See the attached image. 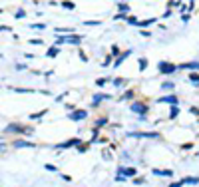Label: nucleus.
I'll use <instances>...</instances> for the list:
<instances>
[{
  "label": "nucleus",
  "mask_w": 199,
  "mask_h": 187,
  "mask_svg": "<svg viewBox=\"0 0 199 187\" xmlns=\"http://www.w3.org/2000/svg\"><path fill=\"white\" fill-rule=\"evenodd\" d=\"M62 44H74V46H80L82 44V36L80 34H68V36H60L56 40L54 46H62Z\"/></svg>",
  "instance_id": "1"
},
{
  "label": "nucleus",
  "mask_w": 199,
  "mask_h": 187,
  "mask_svg": "<svg viewBox=\"0 0 199 187\" xmlns=\"http://www.w3.org/2000/svg\"><path fill=\"white\" fill-rule=\"evenodd\" d=\"M157 68H159V72H161L163 76H171V74H175L177 70H179V66H177V64H171V62H159L157 64Z\"/></svg>",
  "instance_id": "2"
},
{
  "label": "nucleus",
  "mask_w": 199,
  "mask_h": 187,
  "mask_svg": "<svg viewBox=\"0 0 199 187\" xmlns=\"http://www.w3.org/2000/svg\"><path fill=\"white\" fill-rule=\"evenodd\" d=\"M129 108H132V112H133V113H139V116H145V113H147V105H145V104H141V101H133V104L129 105Z\"/></svg>",
  "instance_id": "3"
},
{
  "label": "nucleus",
  "mask_w": 199,
  "mask_h": 187,
  "mask_svg": "<svg viewBox=\"0 0 199 187\" xmlns=\"http://www.w3.org/2000/svg\"><path fill=\"white\" fill-rule=\"evenodd\" d=\"M86 116H88L86 109H76V112L70 113V120H74V121H78V120H86Z\"/></svg>",
  "instance_id": "4"
},
{
  "label": "nucleus",
  "mask_w": 199,
  "mask_h": 187,
  "mask_svg": "<svg viewBox=\"0 0 199 187\" xmlns=\"http://www.w3.org/2000/svg\"><path fill=\"white\" fill-rule=\"evenodd\" d=\"M129 135H133V137H153V139L159 137L157 131H151V133H147V131H135V133H129Z\"/></svg>",
  "instance_id": "5"
},
{
  "label": "nucleus",
  "mask_w": 199,
  "mask_h": 187,
  "mask_svg": "<svg viewBox=\"0 0 199 187\" xmlns=\"http://www.w3.org/2000/svg\"><path fill=\"white\" fill-rule=\"evenodd\" d=\"M159 104H171V105H177V96H161L157 97Z\"/></svg>",
  "instance_id": "6"
},
{
  "label": "nucleus",
  "mask_w": 199,
  "mask_h": 187,
  "mask_svg": "<svg viewBox=\"0 0 199 187\" xmlns=\"http://www.w3.org/2000/svg\"><path fill=\"white\" fill-rule=\"evenodd\" d=\"M128 56H132V50H125V52H121L120 54V56H117L116 58V62H113V66H121V64H124V60H125V58H128Z\"/></svg>",
  "instance_id": "7"
},
{
  "label": "nucleus",
  "mask_w": 199,
  "mask_h": 187,
  "mask_svg": "<svg viewBox=\"0 0 199 187\" xmlns=\"http://www.w3.org/2000/svg\"><path fill=\"white\" fill-rule=\"evenodd\" d=\"M120 175H124V177H133V175H135V169H133V167H120Z\"/></svg>",
  "instance_id": "8"
},
{
  "label": "nucleus",
  "mask_w": 199,
  "mask_h": 187,
  "mask_svg": "<svg viewBox=\"0 0 199 187\" xmlns=\"http://www.w3.org/2000/svg\"><path fill=\"white\" fill-rule=\"evenodd\" d=\"M179 68H185V70H199V62H185V64H179Z\"/></svg>",
  "instance_id": "9"
},
{
  "label": "nucleus",
  "mask_w": 199,
  "mask_h": 187,
  "mask_svg": "<svg viewBox=\"0 0 199 187\" xmlns=\"http://www.w3.org/2000/svg\"><path fill=\"white\" fill-rule=\"evenodd\" d=\"M58 54H60V46H52V48H48L46 56H48V58H56Z\"/></svg>",
  "instance_id": "10"
},
{
  "label": "nucleus",
  "mask_w": 199,
  "mask_h": 187,
  "mask_svg": "<svg viewBox=\"0 0 199 187\" xmlns=\"http://www.w3.org/2000/svg\"><path fill=\"white\" fill-rule=\"evenodd\" d=\"M72 145H80V139H78V137H74V139H70V141L60 143V147H72Z\"/></svg>",
  "instance_id": "11"
},
{
  "label": "nucleus",
  "mask_w": 199,
  "mask_h": 187,
  "mask_svg": "<svg viewBox=\"0 0 199 187\" xmlns=\"http://www.w3.org/2000/svg\"><path fill=\"white\" fill-rule=\"evenodd\" d=\"M6 131H30L28 127H22V125H8Z\"/></svg>",
  "instance_id": "12"
},
{
  "label": "nucleus",
  "mask_w": 199,
  "mask_h": 187,
  "mask_svg": "<svg viewBox=\"0 0 199 187\" xmlns=\"http://www.w3.org/2000/svg\"><path fill=\"white\" fill-rule=\"evenodd\" d=\"M54 30H56L58 34H66V36H68V34H76L74 28H54Z\"/></svg>",
  "instance_id": "13"
},
{
  "label": "nucleus",
  "mask_w": 199,
  "mask_h": 187,
  "mask_svg": "<svg viewBox=\"0 0 199 187\" xmlns=\"http://www.w3.org/2000/svg\"><path fill=\"white\" fill-rule=\"evenodd\" d=\"M117 8H120V12H121V14H128V12L132 10V8H129L125 2H120V4H117Z\"/></svg>",
  "instance_id": "14"
},
{
  "label": "nucleus",
  "mask_w": 199,
  "mask_h": 187,
  "mask_svg": "<svg viewBox=\"0 0 199 187\" xmlns=\"http://www.w3.org/2000/svg\"><path fill=\"white\" fill-rule=\"evenodd\" d=\"M157 22V18H149V20H141V22H137V26H151V24Z\"/></svg>",
  "instance_id": "15"
},
{
  "label": "nucleus",
  "mask_w": 199,
  "mask_h": 187,
  "mask_svg": "<svg viewBox=\"0 0 199 187\" xmlns=\"http://www.w3.org/2000/svg\"><path fill=\"white\" fill-rule=\"evenodd\" d=\"M153 173H155V175H171V173L173 171H169V169H153Z\"/></svg>",
  "instance_id": "16"
},
{
  "label": "nucleus",
  "mask_w": 199,
  "mask_h": 187,
  "mask_svg": "<svg viewBox=\"0 0 199 187\" xmlns=\"http://www.w3.org/2000/svg\"><path fill=\"white\" fill-rule=\"evenodd\" d=\"M28 28H30V30H44V28H46V24H42V22H34V24H30V26H28Z\"/></svg>",
  "instance_id": "17"
},
{
  "label": "nucleus",
  "mask_w": 199,
  "mask_h": 187,
  "mask_svg": "<svg viewBox=\"0 0 199 187\" xmlns=\"http://www.w3.org/2000/svg\"><path fill=\"white\" fill-rule=\"evenodd\" d=\"M14 145L16 147H34V143H30V141H14Z\"/></svg>",
  "instance_id": "18"
},
{
  "label": "nucleus",
  "mask_w": 199,
  "mask_h": 187,
  "mask_svg": "<svg viewBox=\"0 0 199 187\" xmlns=\"http://www.w3.org/2000/svg\"><path fill=\"white\" fill-rule=\"evenodd\" d=\"M189 80H191V82L195 84V86H199V74H195V72H191V74H189Z\"/></svg>",
  "instance_id": "19"
},
{
  "label": "nucleus",
  "mask_w": 199,
  "mask_h": 187,
  "mask_svg": "<svg viewBox=\"0 0 199 187\" xmlns=\"http://www.w3.org/2000/svg\"><path fill=\"white\" fill-rule=\"evenodd\" d=\"M177 113H179V108H177V105H171V112H169V117H177Z\"/></svg>",
  "instance_id": "20"
},
{
  "label": "nucleus",
  "mask_w": 199,
  "mask_h": 187,
  "mask_svg": "<svg viewBox=\"0 0 199 187\" xmlns=\"http://www.w3.org/2000/svg\"><path fill=\"white\" fill-rule=\"evenodd\" d=\"M14 92H18V94H32L34 90H28V88H12Z\"/></svg>",
  "instance_id": "21"
},
{
  "label": "nucleus",
  "mask_w": 199,
  "mask_h": 187,
  "mask_svg": "<svg viewBox=\"0 0 199 187\" xmlns=\"http://www.w3.org/2000/svg\"><path fill=\"white\" fill-rule=\"evenodd\" d=\"M62 6H64V8H70V10H74L76 4H74V2H70V0H64V2H62Z\"/></svg>",
  "instance_id": "22"
},
{
  "label": "nucleus",
  "mask_w": 199,
  "mask_h": 187,
  "mask_svg": "<svg viewBox=\"0 0 199 187\" xmlns=\"http://www.w3.org/2000/svg\"><path fill=\"white\" fill-rule=\"evenodd\" d=\"M105 97H108V96H104V94H96V96H94V105L98 104V101H101V100H105Z\"/></svg>",
  "instance_id": "23"
},
{
  "label": "nucleus",
  "mask_w": 199,
  "mask_h": 187,
  "mask_svg": "<svg viewBox=\"0 0 199 187\" xmlns=\"http://www.w3.org/2000/svg\"><path fill=\"white\" fill-rule=\"evenodd\" d=\"M145 68H147V60H145V58H139V70H145Z\"/></svg>",
  "instance_id": "24"
},
{
  "label": "nucleus",
  "mask_w": 199,
  "mask_h": 187,
  "mask_svg": "<svg viewBox=\"0 0 199 187\" xmlns=\"http://www.w3.org/2000/svg\"><path fill=\"white\" fill-rule=\"evenodd\" d=\"M86 26H100V20H86Z\"/></svg>",
  "instance_id": "25"
},
{
  "label": "nucleus",
  "mask_w": 199,
  "mask_h": 187,
  "mask_svg": "<svg viewBox=\"0 0 199 187\" xmlns=\"http://www.w3.org/2000/svg\"><path fill=\"white\" fill-rule=\"evenodd\" d=\"M197 181H199L197 177H185V179H183V183H193V185H195Z\"/></svg>",
  "instance_id": "26"
},
{
  "label": "nucleus",
  "mask_w": 199,
  "mask_h": 187,
  "mask_svg": "<svg viewBox=\"0 0 199 187\" xmlns=\"http://www.w3.org/2000/svg\"><path fill=\"white\" fill-rule=\"evenodd\" d=\"M24 16H26V12H24V10H18V12H14V18H18V20H22Z\"/></svg>",
  "instance_id": "27"
},
{
  "label": "nucleus",
  "mask_w": 199,
  "mask_h": 187,
  "mask_svg": "<svg viewBox=\"0 0 199 187\" xmlns=\"http://www.w3.org/2000/svg\"><path fill=\"white\" fill-rule=\"evenodd\" d=\"M161 88H163V90H173V88H175V84H173V82H165Z\"/></svg>",
  "instance_id": "28"
},
{
  "label": "nucleus",
  "mask_w": 199,
  "mask_h": 187,
  "mask_svg": "<svg viewBox=\"0 0 199 187\" xmlns=\"http://www.w3.org/2000/svg\"><path fill=\"white\" fill-rule=\"evenodd\" d=\"M125 20H128V24H135V26H137V22H139V20L135 18V16H128Z\"/></svg>",
  "instance_id": "29"
},
{
  "label": "nucleus",
  "mask_w": 199,
  "mask_h": 187,
  "mask_svg": "<svg viewBox=\"0 0 199 187\" xmlns=\"http://www.w3.org/2000/svg\"><path fill=\"white\" fill-rule=\"evenodd\" d=\"M129 97H133V92H132V90H128V92H125L124 96H121V100H129Z\"/></svg>",
  "instance_id": "30"
},
{
  "label": "nucleus",
  "mask_w": 199,
  "mask_h": 187,
  "mask_svg": "<svg viewBox=\"0 0 199 187\" xmlns=\"http://www.w3.org/2000/svg\"><path fill=\"white\" fill-rule=\"evenodd\" d=\"M124 84H125V80H121V78L113 80V86H124Z\"/></svg>",
  "instance_id": "31"
},
{
  "label": "nucleus",
  "mask_w": 199,
  "mask_h": 187,
  "mask_svg": "<svg viewBox=\"0 0 199 187\" xmlns=\"http://www.w3.org/2000/svg\"><path fill=\"white\" fill-rule=\"evenodd\" d=\"M0 30H2V32H12V28L6 26V24H2V26H0Z\"/></svg>",
  "instance_id": "32"
},
{
  "label": "nucleus",
  "mask_w": 199,
  "mask_h": 187,
  "mask_svg": "<svg viewBox=\"0 0 199 187\" xmlns=\"http://www.w3.org/2000/svg\"><path fill=\"white\" fill-rule=\"evenodd\" d=\"M105 82H108V80H105V78H100V80H96V84H98V86H104Z\"/></svg>",
  "instance_id": "33"
},
{
  "label": "nucleus",
  "mask_w": 199,
  "mask_h": 187,
  "mask_svg": "<svg viewBox=\"0 0 199 187\" xmlns=\"http://www.w3.org/2000/svg\"><path fill=\"white\" fill-rule=\"evenodd\" d=\"M96 125H98V127H100V125H105V117H101V120H98V121H96Z\"/></svg>",
  "instance_id": "34"
},
{
  "label": "nucleus",
  "mask_w": 199,
  "mask_h": 187,
  "mask_svg": "<svg viewBox=\"0 0 199 187\" xmlns=\"http://www.w3.org/2000/svg\"><path fill=\"white\" fill-rule=\"evenodd\" d=\"M112 54H116V56H117V54H120V48H117V46H112Z\"/></svg>",
  "instance_id": "35"
},
{
  "label": "nucleus",
  "mask_w": 199,
  "mask_h": 187,
  "mask_svg": "<svg viewBox=\"0 0 199 187\" xmlns=\"http://www.w3.org/2000/svg\"><path fill=\"white\" fill-rule=\"evenodd\" d=\"M30 44H34V46H40V44H42V40H30Z\"/></svg>",
  "instance_id": "36"
},
{
  "label": "nucleus",
  "mask_w": 199,
  "mask_h": 187,
  "mask_svg": "<svg viewBox=\"0 0 199 187\" xmlns=\"http://www.w3.org/2000/svg\"><path fill=\"white\" fill-rule=\"evenodd\" d=\"M181 185H183V181H179V183H171L169 187H181Z\"/></svg>",
  "instance_id": "37"
}]
</instances>
